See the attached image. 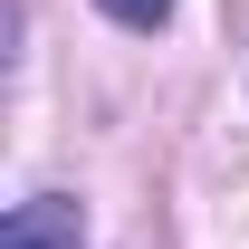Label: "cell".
<instances>
[{"label":"cell","instance_id":"obj_2","mask_svg":"<svg viewBox=\"0 0 249 249\" xmlns=\"http://www.w3.org/2000/svg\"><path fill=\"white\" fill-rule=\"evenodd\" d=\"M96 10H106L115 29H163V19H173V0H96Z\"/></svg>","mask_w":249,"mask_h":249},{"label":"cell","instance_id":"obj_1","mask_svg":"<svg viewBox=\"0 0 249 249\" xmlns=\"http://www.w3.org/2000/svg\"><path fill=\"white\" fill-rule=\"evenodd\" d=\"M77 240H87V211L67 192H38V201H19L0 220V249H77Z\"/></svg>","mask_w":249,"mask_h":249}]
</instances>
